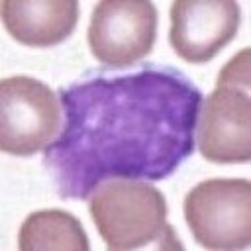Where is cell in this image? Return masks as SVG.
Instances as JSON below:
<instances>
[{
	"label": "cell",
	"mask_w": 251,
	"mask_h": 251,
	"mask_svg": "<svg viewBox=\"0 0 251 251\" xmlns=\"http://www.w3.org/2000/svg\"><path fill=\"white\" fill-rule=\"evenodd\" d=\"M194 241L206 249H243L251 243V182L208 178L194 184L182 202Z\"/></svg>",
	"instance_id": "277c9868"
},
{
	"label": "cell",
	"mask_w": 251,
	"mask_h": 251,
	"mask_svg": "<svg viewBox=\"0 0 251 251\" xmlns=\"http://www.w3.org/2000/svg\"><path fill=\"white\" fill-rule=\"evenodd\" d=\"M18 245L22 251H35V249L86 251L90 247L82 224L73 214L59 208L31 212L20 227Z\"/></svg>",
	"instance_id": "9c48e42d"
},
{
	"label": "cell",
	"mask_w": 251,
	"mask_h": 251,
	"mask_svg": "<svg viewBox=\"0 0 251 251\" xmlns=\"http://www.w3.org/2000/svg\"><path fill=\"white\" fill-rule=\"evenodd\" d=\"M75 0H4L2 22L6 31L29 47H51L67 39L78 22Z\"/></svg>",
	"instance_id": "ba28073f"
},
{
	"label": "cell",
	"mask_w": 251,
	"mask_h": 251,
	"mask_svg": "<svg viewBox=\"0 0 251 251\" xmlns=\"http://www.w3.org/2000/svg\"><path fill=\"white\" fill-rule=\"evenodd\" d=\"M169 14V43L192 65L212 61L237 35L241 24V6L233 0H176Z\"/></svg>",
	"instance_id": "52a82bcc"
},
{
	"label": "cell",
	"mask_w": 251,
	"mask_h": 251,
	"mask_svg": "<svg viewBox=\"0 0 251 251\" xmlns=\"http://www.w3.org/2000/svg\"><path fill=\"white\" fill-rule=\"evenodd\" d=\"M157 24L159 12L149 0H102L86 29L90 53L110 69L135 65L151 53Z\"/></svg>",
	"instance_id": "8992f818"
},
{
	"label": "cell",
	"mask_w": 251,
	"mask_h": 251,
	"mask_svg": "<svg viewBox=\"0 0 251 251\" xmlns=\"http://www.w3.org/2000/svg\"><path fill=\"white\" fill-rule=\"evenodd\" d=\"M249 49L235 53L218 73L216 86L200 102L196 137L210 163H247L251 159Z\"/></svg>",
	"instance_id": "3957f363"
},
{
	"label": "cell",
	"mask_w": 251,
	"mask_h": 251,
	"mask_svg": "<svg viewBox=\"0 0 251 251\" xmlns=\"http://www.w3.org/2000/svg\"><path fill=\"white\" fill-rule=\"evenodd\" d=\"M59 96L65 126L43 165L61 198L86 200L108 178L163 180L194 151L202 92L175 67L92 73Z\"/></svg>",
	"instance_id": "6da1fadb"
},
{
	"label": "cell",
	"mask_w": 251,
	"mask_h": 251,
	"mask_svg": "<svg viewBox=\"0 0 251 251\" xmlns=\"http://www.w3.org/2000/svg\"><path fill=\"white\" fill-rule=\"evenodd\" d=\"M88 200V214L102 241L112 249H135L149 243L169 247L175 229L167 224V200L141 178H108Z\"/></svg>",
	"instance_id": "7a4b0ae2"
},
{
	"label": "cell",
	"mask_w": 251,
	"mask_h": 251,
	"mask_svg": "<svg viewBox=\"0 0 251 251\" xmlns=\"http://www.w3.org/2000/svg\"><path fill=\"white\" fill-rule=\"evenodd\" d=\"M61 127L57 94L43 80L27 75L0 82V149L29 157L45 149Z\"/></svg>",
	"instance_id": "5b68a950"
}]
</instances>
